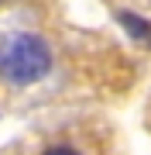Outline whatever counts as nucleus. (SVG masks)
Here are the masks:
<instances>
[{
	"mask_svg": "<svg viewBox=\"0 0 151 155\" xmlns=\"http://www.w3.org/2000/svg\"><path fill=\"white\" fill-rule=\"evenodd\" d=\"M52 69V52L38 35H11L0 45V76L7 83L28 86L48 76Z\"/></svg>",
	"mask_w": 151,
	"mask_h": 155,
	"instance_id": "1",
	"label": "nucleus"
},
{
	"mask_svg": "<svg viewBox=\"0 0 151 155\" xmlns=\"http://www.w3.org/2000/svg\"><path fill=\"white\" fill-rule=\"evenodd\" d=\"M117 24H120V28H127L131 38L151 45V21H144L141 14H134V11H117Z\"/></svg>",
	"mask_w": 151,
	"mask_h": 155,
	"instance_id": "2",
	"label": "nucleus"
},
{
	"mask_svg": "<svg viewBox=\"0 0 151 155\" xmlns=\"http://www.w3.org/2000/svg\"><path fill=\"white\" fill-rule=\"evenodd\" d=\"M45 155H79L76 148H69V145H55V148H48Z\"/></svg>",
	"mask_w": 151,
	"mask_h": 155,
	"instance_id": "3",
	"label": "nucleus"
}]
</instances>
